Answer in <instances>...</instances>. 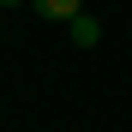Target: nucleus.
<instances>
[{"mask_svg":"<svg viewBox=\"0 0 132 132\" xmlns=\"http://www.w3.org/2000/svg\"><path fill=\"white\" fill-rule=\"evenodd\" d=\"M30 6H36L42 18H60V24H72V18L84 12V0H30Z\"/></svg>","mask_w":132,"mask_h":132,"instance_id":"nucleus-1","label":"nucleus"},{"mask_svg":"<svg viewBox=\"0 0 132 132\" xmlns=\"http://www.w3.org/2000/svg\"><path fill=\"white\" fill-rule=\"evenodd\" d=\"M72 42H78V48H96V42H102V24H96L90 12H78V18H72Z\"/></svg>","mask_w":132,"mask_h":132,"instance_id":"nucleus-2","label":"nucleus"},{"mask_svg":"<svg viewBox=\"0 0 132 132\" xmlns=\"http://www.w3.org/2000/svg\"><path fill=\"white\" fill-rule=\"evenodd\" d=\"M0 6H30V0H0Z\"/></svg>","mask_w":132,"mask_h":132,"instance_id":"nucleus-3","label":"nucleus"}]
</instances>
